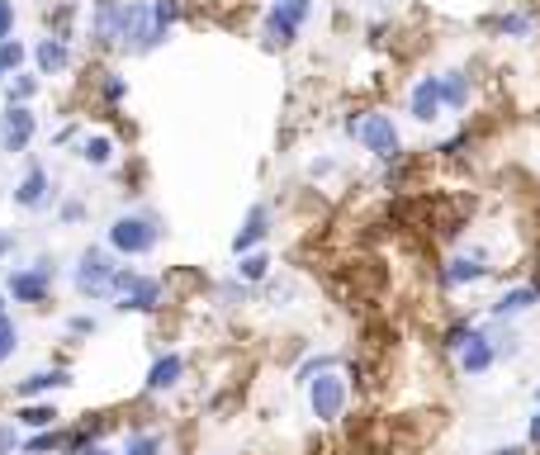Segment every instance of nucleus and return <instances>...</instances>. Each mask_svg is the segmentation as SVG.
<instances>
[{
  "instance_id": "obj_17",
  "label": "nucleus",
  "mask_w": 540,
  "mask_h": 455,
  "mask_svg": "<svg viewBox=\"0 0 540 455\" xmlns=\"http://www.w3.org/2000/svg\"><path fill=\"white\" fill-rule=\"evenodd\" d=\"M53 200V176L43 171V166H29L24 176H19V185H15V204L19 209H43V204Z\"/></svg>"
},
{
  "instance_id": "obj_39",
  "label": "nucleus",
  "mask_w": 540,
  "mask_h": 455,
  "mask_svg": "<svg viewBox=\"0 0 540 455\" xmlns=\"http://www.w3.org/2000/svg\"><path fill=\"white\" fill-rule=\"evenodd\" d=\"M308 171H313V176H332V171H337V162H332V157H323V162H313Z\"/></svg>"
},
{
  "instance_id": "obj_30",
  "label": "nucleus",
  "mask_w": 540,
  "mask_h": 455,
  "mask_svg": "<svg viewBox=\"0 0 540 455\" xmlns=\"http://www.w3.org/2000/svg\"><path fill=\"white\" fill-rule=\"evenodd\" d=\"M100 95H105V105H124L128 81L119 72H105V81H100Z\"/></svg>"
},
{
  "instance_id": "obj_23",
  "label": "nucleus",
  "mask_w": 540,
  "mask_h": 455,
  "mask_svg": "<svg viewBox=\"0 0 540 455\" xmlns=\"http://www.w3.org/2000/svg\"><path fill=\"white\" fill-rule=\"evenodd\" d=\"M237 280H247V285H266L270 280V256L256 247V252H242L237 256Z\"/></svg>"
},
{
  "instance_id": "obj_25",
  "label": "nucleus",
  "mask_w": 540,
  "mask_h": 455,
  "mask_svg": "<svg viewBox=\"0 0 540 455\" xmlns=\"http://www.w3.org/2000/svg\"><path fill=\"white\" fill-rule=\"evenodd\" d=\"M38 95V76L34 72H15L5 81V105H34Z\"/></svg>"
},
{
  "instance_id": "obj_10",
  "label": "nucleus",
  "mask_w": 540,
  "mask_h": 455,
  "mask_svg": "<svg viewBox=\"0 0 540 455\" xmlns=\"http://www.w3.org/2000/svg\"><path fill=\"white\" fill-rule=\"evenodd\" d=\"M38 133V114L29 110V105H5V114H0V152H24V147L34 143Z\"/></svg>"
},
{
  "instance_id": "obj_28",
  "label": "nucleus",
  "mask_w": 540,
  "mask_h": 455,
  "mask_svg": "<svg viewBox=\"0 0 540 455\" xmlns=\"http://www.w3.org/2000/svg\"><path fill=\"white\" fill-rule=\"evenodd\" d=\"M57 446H67V437L48 427V432H29V441H24L19 451H24V455H43V451H57Z\"/></svg>"
},
{
  "instance_id": "obj_35",
  "label": "nucleus",
  "mask_w": 540,
  "mask_h": 455,
  "mask_svg": "<svg viewBox=\"0 0 540 455\" xmlns=\"http://www.w3.org/2000/svg\"><path fill=\"white\" fill-rule=\"evenodd\" d=\"M57 214H62V223H81V219H86V200H62Z\"/></svg>"
},
{
  "instance_id": "obj_3",
  "label": "nucleus",
  "mask_w": 540,
  "mask_h": 455,
  "mask_svg": "<svg viewBox=\"0 0 540 455\" xmlns=\"http://www.w3.org/2000/svg\"><path fill=\"white\" fill-rule=\"evenodd\" d=\"M114 275H119L114 252L109 247H86L72 266V290L90 304H100V299H114Z\"/></svg>"
},
{
  "instance_id": "obj_1",
  "label": "nucleus",
  "mask_w": 540,
  "mask_h": 455,
  "mask_svg": "<svg viewBox=\"0 0 540 455\" xmlns=\"http://www.w3.org/2000/svg\"><path fill=\"white\" fill-rule=\"evenodd\" d=\"M342 133L351 143H360L375 162H398L403 157V133H398L394 114L384 110H351L342 119Z\"/></svg>"
},
{
  "instance_id": "obj_8",
  "label": "nucleus",
  "mask_w": 540,
  "mask_h": 455,
  "mask_svg": "<svg viewBox=\"0 0 540 455\" xmlns=\"http://www.w3.org/2000/svg\"><path fill=\"white\" fill-rule=\"evenodd\" d=\"M455 361H460V375H469V380L488 375L493 365L503 361V351H498V332H493V328H474V337L465 342V351H460Z\"/></svg>"
},
{
  "instance_id": "obj_27",
  "label": "nucleus",
  "mask_w": 540,
  "mask_h": 455,
  "mask_svg": "<svg viewBox=\"0 0 540 455\" xmlns=\"http://www.w3.org/2000/svg\"><path fill=\"white\" fill-rule=\"evenodd\" d=\"M119 455H162V437L157 432H128Z\"/></svg>"
},
{
  "instance_id": "obj_12",
  "label": "nucleus",
  "mask_w": 540,
  "mask_h": 455,
  "mask_svg": "<svg viewBox=\"0 0 540 455\" xmlns=\"http://www.w3.org/2000/svg\"><path fill=\"white\" fill-rule=\"evenodd\" d=\"M446 114V95H441V72L436 76H417L413 91H408V119L417 124H436Z\"/></svg>"
},
{
  "instance_id": "obj_4",
  "label": "nucleus",
  "mask_w": 540,
  "mask_h": 455,
  "mask_svg": "<svg viewBox=\"0 0 540 455\" xmlns=\"http://www.w3.org/2000/svg\"><path fill=\"white\" fill-rule=\"evenodd\" d=\"M308 19H313V0H275L266 10V19H261V43H266V53L294 48Z\"/></svg>"
},
{
  "instance_id": "obj_43",
  "label": "nucleus",
  "mask_w": 540,
  "mask_h": 455,
  "mask_svg": "<svg viewBox=\"0 0 540 455\" xmlns=\"http://www.w3.org/2000/svg\"><path fill=\"white\" fill-rule=\"evenodd\" d=\"M0 313H5V294H0Z\"/></svg>"
},
{
  "instance_id": "obj_29",
  "label": "nucleus",
  "mask_w": 540,
  "mask_h": 455,
  "mask_svg": "<svg viewBox=\"0 0 540 455\" xmlns=\"http://www.w3.org/2000/svg\"><path fill=\"white\" fill-rule=\"evenodd\" d=\"M19 351V328H15V318L10 313H0V365L10 361Z\"/></svg>"
},
{
  "instance_id": "obj_34",
  "label": "nucleus",
  "mask_w": 540,
  "mask_h": 455,
  "mask_svg": "<svg viewBox=\"0 0 540 455\" xmlns=\"http://www.w3.org/2000/svg\"><path fill=\"white\" fill-rule=\"evenodd\" d=\"M19 451V432L15 422H0V455H15Z\"/></svg>"
},
{
  "instance_id": "obj_16",
  "label": "nucleus",
  "mask_w": 540,
  "mask_h": 455,
  "mask_svg": "<svg viewBox=\"0 0 540 455\" xmlns=\"http://www.w3.org/2000/svg\"><path fill=\"white\" fill-rule=\"evenodd\" d=\"M180 380H185V356H180V351H162L157 361L147 365L143 389H147V394H171Z\"/></svg>"
},
{
  "instance_id": "obj_31",
  "label": "nucleus",
  "mask_w": 540,
  "mask_h": 455,
  "mask_svg": "<svg viewBox=\"0 0 540 455\" xmlns=\"http://www.w3.org/2000/svg\"><path fill=\"white\" fill-rule=\"evenodd\" d=\"M332 365H337V356H308V361L299 365V370H294V380L308 384L313 375H323V370H332Z\"/></svg>"
},
{
  "instance_id": "obj_32",
  "label": "nucleus",
  "mask_w": 540,
  "mask_h": 455,
  "mask_svg": "<svg viewBox=\"0 0 540 455\" xmlns=\"http://www.w3.org/2000/svg\"><path fill=\"white\" fill-rule=\"evenodd\" d=\"M100 328L90 313H76V318H67V337H90V332Z\"/></svg>"
},
{
  "instance_id": "obj_7",
  "label": "nucleus",
  "mask_w": 540,
  "mask_h": 455,
  "mask_svg": "<svg viewBox=\"0 0 540 455\" xmlns=\"http://www.w3.org/2000/svg\"><path fill=\"white\" fill-rule=\"evenodd\" d=\"M53 275H57V266L48 256H38L34 266H15V271L5 275V294H10L15 304H48Z\"/></svg>"
},
{
  "instance_id": "obj_15",
  "label": "nucleus",
  "mask_w": 540,
  "mask_h": 455,
  "mask_svg": "<svg viewBox=\"0 0 540 455\" xmlns=\"http://www.w3.org/2000/svg\"><path fill=\"white\" fill-rule=\"evenodd\" d=\"M34 67H38V76H62V72H72V38L43 34V38L34 43Z\"/></svg>"
},
{
  "instance_id": "obj_13",
  "label": "nucleus",
  "mask_w": 540,
  "mask_h": 455,
  "mask_svg": "<svg viewBox=\"0 0 540 455\" xmlns=\"http://www.w3.org/2000/svg\"><path fill=\"white\" fill-rule=\"evenodd\" d=\"M540 304V280H531V285H512V290H503L493 304H488V318L493 323H517L522 313H531Z\"/></svg>"
},
{
  "instance_id": "obj_44",
  "label": "nucleus",
  "mask_w": 540,
  "mask_h": 455,
  "mask_svg": "<svg viewBox=\"0 0 540 455\" xmlns=\"http://www.w3.org/2000/svg\"><path fill=\"white\" fill-rule=\"evenodd\" d=\"M536 403H540V384H536Z\"/></svg>"
},
{
  "instance_id": "obj_40",
  "label": "nucleus",
  "mask_w": 540,
  "mask_h": 455,
  "mask_svg": "<svg viewBox=\"0 0 540 455\" xmlns=\"http://www.w3.org/2000/svg\"><path fill=\"white\" fill-rule=\"evenodd\" d=\"M72 138H76V128H72V124H62V128L53 133V143H57V147H62V143H72Z\"/></svg>"
},
{
  "instance_id": "obj_2",
  "label": "nucleus",
  "mask_w": 540,
  "mask_h": 455,
  "mask_svg": "<svg viewBox=\"0 0 540 455\" xmlns=\"http://www.w3.org/2000/svg\"><path fill=\"white\" fill-rule=\"evenodd\" d=\"M162 242V223L157 214H119L105 228V247L114 256H152Z\"/></svg>"
},
{
  "instance_id": "obj_22",
  "label": "nucleus",
  "mask_w": 540,
  "mask_h": 455,
  "mask_svg": "<svg viewBox=\"0 0 540 455\" xmlns=\"http://www.w3.org/2000/svg\"><path fill=\"white\" fill-rule=\"evenodd\" d=\"M114 138H105V133H95V138H81V162L95 166V171H105V166H114Z\"/></svg>"
},
{
  "instance_id": "obj_21",
  "label": "nucleus",
  "mask_w": 540,
  "mask_h": 455,
  "mask_svg": "<svg viewBox=\"0 0 540 455\" xmlns=\"http://www.w3.org/2000/svg\"><path fill=\"white\" fill-rule=\"evenodd\" d=\"M57 418H62V413H57L53 403H24L15 413V422L24 432H48V427H57Z\"/></svg>"
},
{
  "instance_id": "obj_20",
  "label": "nucleus",
  "mask_w": 540,
  "mask_h": 455,
  "mask_svg": "<svg viewBox=\"0 0 540 455\" xmlns=\"http://www.w3.org/2000/svg\"><path fill=\"white\" fill-rule=\"evenodd\" d=\"M441 95H446V114L469 110V95H474L469 72H441Z\"/></svg>"
},
{
  "instance_id": "obj_24",
  "label": "nucleus",
  "mask_w": 540,
  "mask_h": 455,
  "mask_svg": "<svg viewBox=\"0 0 540 455\" xmlns=\"http://www.w3.org/2000/svg\"><path fill=\"white\" fill-rule=\"evenodd\" d=\"M24 62H29V48H24L19 38H5V43H0V86L15 72H24Z\"/></svg>"
},
{
  "instance_id": "obj_19",
  "label": "nucleus",
  "mask_w": 540,
  "mask_h": 455,
  "mask_svg": "<svg viewBox=\"0 0 540 455\" xmlns=\"http://www.w3.org/2000/svg\"><path fill=\"white\" fill-rule=\"evenodd\" d=\"M536 29H540L536 10H503V15L493 19V34H498V38H517V43L536 38Z\"/></svg>"
},
{
  "instance_id": "obj_5",
  "label": "nucleus",
  "mask_w": 540,
  "mask_h": 455,
  "mask_svg": "<svg viewBox=\"0 0 540 455\" xmlns=\"http://www.w3.org/2000/svg\"><path fill=\"white\" fill-rule=\"evenodd\" d=\"M304 389H308V413L323 422V427H332V422L346 418V403H351V380H346L337 365H332V370H323V375H313Z\"/></svg>"
},
{
  "instance_id": "obj_36",
  "label": "nucleus",
  "mask_w": 540,
  "mask_h": 455,
  "mask_svg": "<svg viewBox=\"0 0 540 455\" xmlns=\"http://www.w3.org/2000/svg\"><path fill=\"white\" fill-rule=\"evenodd\" d=\"M465 147H469V133H455V138H446V143L436 147V152H446V157H460Z\"/></svg>"
},
{
  "instance_id": "obj_33",
  "label": "nucleus",
  "mask_w": 540,
  "mask_h": 455,
  "mask_svg": "<svg viewBox=\"0 0 540 455\" xmlns=\"http://www.w3.org/2000/svg\"><path fill=\"white\" fill-rule=\"evenodd\" d=\"M15 38V0H0V43Z\"/></svg>"
},
{
  "instance_id": "obj_42",
  "label": "nucleus",
  "mask_w": 540,
  "mask_h": 455,
  "mask_svg": "<svg viewBox=\"0 0 540 455\" xmlns=\"http://www.w3.org/2000/svg\"><path fill=\"white\" fill-rule=\"evenodd\" d=\"M76 455H109V451H105V446H95V441H90V446H81Z\"/></svg>"
},
{
  "instance_id": "obj_14",
  "label": "nucleus",
  "mask_w": 540,
  "mask_h": 455,
  "mask_svg": "<svg viewBox=\"0 0 540 455\" xmlns=\"http://www.w3.org/2000/svg\"><path fill=\"white\" fill-rule=\"evenodd\" d=\"M270 228H275V209H270V204H252L247 219H242V228L233 233V256L256 252V247L270 237Z\"/></svg>"
},
{
  "instance_id": "obj_37",
  "label": "nucleus",
  "mask_w": 540,
  "mask_h": 455,
  "mask_svg": "<svg viewBox=\"0 0 540 455\" xmlns=\"http://www.w3.org/2000/svg\"><path fill=\"white\" fill-rule=\"evenodd\" d=\"M526 446H531V451L540 446V408L531 413V418H526Z\"/></svg>"
},
{
  "instance_id": "obj_18",
  "label": "nucleus",
  "mask_w": 540,
  "mask_h": 455,
  "mask_svg": "<svg viewBox=\"0 0 540 455\" xmlns=\"http://www.w3.org/2000/svg\"><path fill=\"white\" fill-rule=\"evenodd\" d=\"M72 384V370L67 365H48V370H34V375H24L15 384L19 399H38V394H53V389H67Z\"/></svg>"
},
{
  "instance_id": "obj_6",
  "label": "nucleus",
  "mask_w": 540,
  "mask_h": 455,
  "mask_svg": "<svg viewBox=\"0 0 540 455\" xmlns=\"http://www.w3.org/2000/svg\"><path fill=\"white\" fill-rule=\"evenodd\" d=\"M162 299H166L162 280L119 266V275H114V309L119 313H157L162 309Z\"/></svg>"
},
{
  "instance_id": "obj_26",
  "label": "nucleus",
  "mask_w": 540,
  "mask_h": 455,
  "mask_svg": "<svg viewBox=\"0 0 540 455\" xmlns=\"http://www.w3.org/2000/svg\"><path fill=\"white\" fill-rule=\"evenodd\" d=\"M474 328H479L474 318H455V323H450V328L441 332V351H450V356H460V351H465V342L474 337Z\"/></svg>"
},
{
  "instance_id": "obj_38",
  "label": "nucleus",
  "mask_w": 540,
  "mask_h": 455,
  "mask_svg": "<svg viewBox=\"0 0 540 455\" xmlns=\"http://www.w3.org/2000/svg\"><path fill=\"white\" fill-rule=\"evenodd\" d=\"M526 451H531L526 441H507V446H488L484 455H526Z\"/></svg>"
},
{
  "instance_id": "obj_11",
  "label": "nucleus",
  "mask_w": 540,
  "mask_h": 455,
  "mask_svg": "<svg viewBox=\"0 0 540 455\" xmlns=\"http://www.w3.org/2000/svg\"><path fill=\"white\" fill-rule=\"evenodd\" d=\"M479 280H488V261L484 252H460V256H450L446 266L436 271V285L441 290H469V285H479Z\"/></svg>"
},
{
  "instance_id": "obj_41",
  "label": "nucleus",
  "mask_w": 540,
  "mask_h": 455,
  "mask_svg": "<svg viewBox=\"0 0 540 455\" xmlns=\"http://www.w3.org/2000/svg\"><path fill=\"white\" fill-rule=\"evenodd\" d=\"M15 252V233H0V256Z\"/></svg>"
},
{
  "instance_id": "obj_9",
  "label": "nucleus",
  "mask_w": 540,
  "mask_h": 455,
  "mask_svg": "<svg viewBox=\"0 0 540 455\" xmlns=\"http://www.w3.org/2000/svg\"><path fill=\"white\" fill-rule=\"evenodd\" d=\"M124 15H128V0H95V10H90V43L119 48L124 43Z\"/></svg>"
}]
</instances>
